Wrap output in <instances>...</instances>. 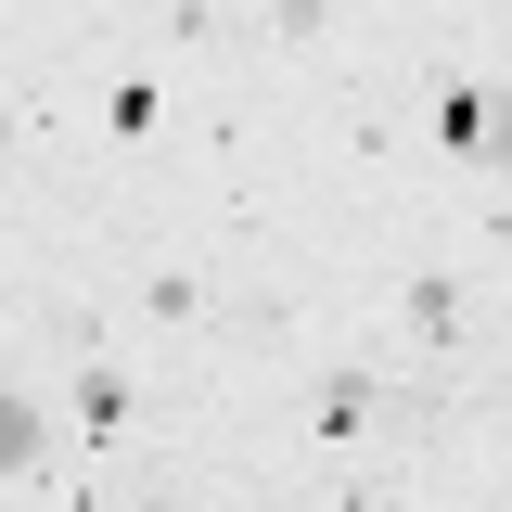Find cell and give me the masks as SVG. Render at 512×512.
<instances>
[{
	"instance_id": "3957f363",
	"label": "cell",
	"mask_w": 512,
	"mask_h": 512,
	"mask_svg": "<svg viewBox=\"0 0 512 512\" xmlns=\"http://www.w3.org/2000/svg\"><path fill=\"white\" fill-rule=\"evenodd\" d=\"M0 154H13V116H0Z\"/></svg>"
},
{
	"instance_id": "6da1fadb",
	"label": "cell",
	"mask_w": 512,
	"mask_h": 512,
	"mask_svg": "<svg viewBox=\"0 0 512 512\" xmlns=\"http://www.w3.org/2000/svg\"><path fill=\"white\" fill-rule=\"evenodd\" d=\"M448 154L500 167V154H512V103H487V90H448Z\"/></svg>"
},
{
	"instance_id": "7a4b0ae2",
	"label": "cell",
	"mask_w": 512,
	"mask_h": 512,
	"mask_svg": "<svg viewBox=\"0 0 512 512\" xmlns=\"http://www.w3.org/2000/svg\"><path fill=\"white\" fill-rule=\"evenodd\" d=\"M26 448H39V410H26V397H0V474H13Z\"/></svg>"
}]
</instances>
